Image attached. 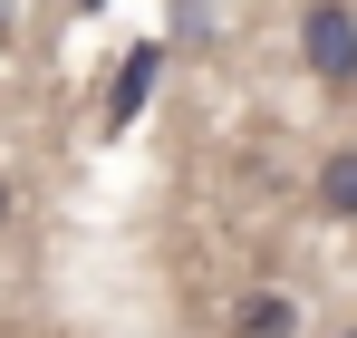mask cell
Masks as SVG:
<instances>
[{
	"label": "cell",
	"instance_id": "6da1fadb",
	"mask_svg": "<svg viewBox=\"0 0 357 338\" xmlns=\"http://www.w3.org/2000/svg\"><path fill=\"white\" fill-rule=\"evenodd\" d=\"M299 58L328 97H357V10L348 0H309L299 10Z\"/></svg>",
	"mask_w": 357,
	"mask_h": 338
},
{
	"label": "cell",
	"instance_id": "7a4b0ae2",
	"mask_svg": "<svg viewBox=\"0 0 357 338\" xmlns=\"http://www.w3.org/2000/svg\"><path fill=\"white\" fill-rule=\"evenodd\" d=\"M290 329H299L290 290H241V300H232V338H290Z\"/></svg>",
	"mask_w": 357,
	"mask_h": 338
},
{
	"label": "cell",
	"instance_id": "3957f363",
	"mask_svg": "<svg viewBox=\"0 0 357 338\" xmlns=\"http://www.w3.org/2000/svg\"><path fill=\"white\" fill-rule=\"evenodd\" d=\"M155 68H165V49H155V39H145V49H126L116 97H107V126H135V116H145V97H155Z\"/></svg>",
	"mask_w": 357,
	"mask_h": 338
},
{
	"label": "cell",
	"instance_id": "277c9868",
	"mask_svg": "<svg viewBox=\"0 0 357 338\" xmlns=\"http://www.w3.org/2000/svg\"><path fill=\"white\" fill-rule=\"evenodd\" d=\"M319 213L357 223V145H328V155H319Z\"/></svg>",
	"mask_w": 357,
	"mask_h": 338
},
{
	"label": "cell",
	"instance_id": "5b68a950",
	"mask_svg": "<svg viewBox=\"0 0 357 338\" xmlns=\"http://www.w3.org/2000/svg\"><path fill=\"white\" fill-rule=\"evenodd\" d=\"M0 223H10V184H0Z\"/></svg>",
	"mask_w": 357,
	"mask_h": 338
},
{
	"label": "cell",
	"instance_id": "8992f818",
	"mask_svg": "<svg viewBox=\"0 0 357 338\" xmlns=\"http://www.w3.org/2000/svg\"><path fill=\"white\" fill-rule=\"evenodd\" d=\"M77 10H107V0H77Z\"/></svg>",
	"mask_w": 357,
	"mask_h": 338
}]
</instances>
